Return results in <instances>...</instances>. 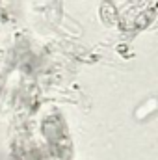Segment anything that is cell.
<instances>
[{
    "label": "cell",
    "instance_id": "cell-1",
    "mask_svg": "<svg viewBox=\"0 0 158 160\" xmlns=\"http://www.w3.org/2000/svg\"><path fill=\"white\" fill-rule=\"evenodd\" d=\"M158 108V101L155 99V97H151L149 101H145L138 110H136V119H145V118H149L151 114H155Z\"/></svg>",
    "mask_w": 158,
    "mask_h": 160
}]
</instances>
